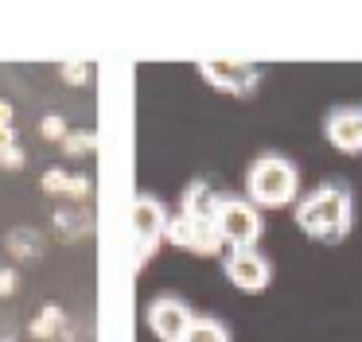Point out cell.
Returning <instances> with one entry per match:
<instances>
[{
  "label": "cell",
  "mask_w": 362,
  "mask_h": 342,
  "mask_svg": "<svg viewBox=\"0 0 362 342\" xmlns=\"http://www.w3.org/2000/svg\"><path fill=\"white\" fill-rule=\"evenodd\" d=\"M292 222L315 245H343L354 233V187L339 175L320 179L296 199Z\"/></svg>",
  "instance_id": "6da1fadb"
},
{
  "label": "cell",
  "mask_w": 362,
  "mask_h": 342,
  "mask_svg": "<svg viewBox=\"0 0 362 342\" xmlns=\"http://www.w3.org/2000/svg\"><path fill=\"white\" fill-rule=\"evenodd\" d=\"M66 175H71V171H63V167H47V171H43V194H51V199H63Z\"/></svg>",
  "instance_id": "ac0fdd59"
},
{
  "label": "cell",
  "mask_w": 362,
  "mask_h": 342,
  "mask_svg": "<svg viewBox=\"0 0 362 342\" xmlns=\"http://www.w3.org/2000/svg\"><path fill=\"white\" fill-rule=\"evenodd\" d=\"M32 338H40V342H51V338H63V331H66V311L59 307V303H43L40 307V315L32 319Z\"/></svg>",
  "instance_id": "7c38bea8"
},
{
  "label": "cell",
  "mask_w": 362,
  "mask_h": 342,
  "mask_svg": "<svg viewBox=\"0 0 362 342\" xmlns=\"http://www.w3.org/2000/svg\"><path fill=\"white\" fill-rule=\"evenodd\" d=\"M24 163H28V155H24V148H20V144L0 148V167H4V171H20Z\"/></svg>",
  "instance_id": "d6986e66"
},
{
  "label": "cell",
  "mask_w": 362,
  "mask_h": 342,
  "mask_svg": "<svg viewBox=\"0 0 362 342\" xmlns=\"http://www.w3.org/2000/svg\"><path fill=\"white\" fill-rule=\"evenodd\" d=\"M59 78L66 86H86L90 82V62H63L59 66Z\"/></svg>",
  "instance_id": "e0dca14e"
},
{
  "label": "cell",
  "mask_w": 362,
  "mask_h": 342,
  "mask_svg": "<svg viewBox=\"0 0 362 342\" xmlns=\"http://www.w3.org/2000/svg\"><path fill=\"white\" fill-rule=\"evenodd\" d=\"M222 272H226V280L238 288V292L261 295V292H269V284H273L276 264L269 261L261 249H226V253H222Z\"/></svg>",
  "instance_id": "52a82bcc"
},
{
  "label": "cell",
  "mask_w": 362,
  "mask_h": 342,
  "mask_svg": "<svg viewBox=\"0 0 362 342\" xmlns=\"http://www.w3.org/2000/svg\"><path fill=\"white\" fill-rule=\"evenodd\" d=\"M12 117H16V109L8 101H0V129H12Z\"/></svg>",
  "instance_id": "44dd1931"
},
{
  "label": "cell",
  "mask_w": 362,
  "mask_h": 342,
  "mask_svg": "<svg viewBox=\"0 0 362 342\" xmlns=\"http://www.w3.org/2000/svg\"><path fill=\"white\" fill-rule=\"evenodd\" d=\"M16 144V129H0V148H8Z\"/></svg>",
  "instance_id": "7402d4cb"
},
{
  "label": "cell",
  "mask_w": 362,
  "mask_h": 342,
  "mask_svg": "<svg viewBox=\"0 0 362 342\" xmlns=\"http://www.w3.org/2000/svg\"><path fill=\"white\" fill-rule=\"evenodd\" d=\"M218 194L214 183L206 175L187 179V187L180 191V210L168 218L164 241L175 249H187L195 256H218L226 253L218 237V222H214V210H218Z\"/></svg>",
  "instance_id": "7a4b0ae2"
},
{
  "label": "cell",
  "mask_w": 362,
  "mask_h": 342,
  "mask_svg": "<svg viewBox=\"0 0 362 342\" xmlns=\"http://www.w3.org/2000/svg\"><path fill=\"white\" fill-rule=\"evenodd\" d=\"M214 222H218V237L226 249H257V241L265 237V214H261L245 194L222 191Z\"/></svg>",
  "instance_id": "277c9868"
},
{
  "label": "cell",
  "mask_w": 362,
  "mask_h": 342,
  "mask_svg": "<svg viewBox=\"0 0 362 342\" xmlns=\"http://www.w3.org/2000/svg\"><path fill=\"white\" fill-rule=\"evenodd\" d=\"M4 249H8L16 261H40L47 241H43V233L35 230V225H12V230L4 233Z\"/></svg>",
  "instance_id": "30bf717a"
},
{
  "label": "cell",
  "mask_w": 362,
  "mask_h": 342,
  "mask_svg": "<svg viewBox=\"0 0 362 342\" xmlns=\"http://www.w3.org/2000/svg\"><path fill=\"white\" fill-rule=\"evenodd\" d=\"M51 222H55V233L63 241H82L94 233V218H90L86 206H59Z\"/></svg>",
  "instance_id": "8fae6325"
},
{
  "label": "cell",
  "mask_w": 362,
  "mask_h": 342,
  "mask_svg": "<svg viewBox=\"0 0 362 342\" xmlns=\"http://www.w3.org/2000/svg\"><path fill=\"white\" fill-rule=\"evenodd\" d=\"M90 187H94V179H90L86 171H74V175H66L63 199L71 202V206H86V199H90Z\"/></svg>",
  "instance_id": "5bb4252c"
},
{
  "label": "cell",
  "mask_w": 362,
  "mask_h": 342,
  "mask_svg": "<svg viewBox=\"0 0 362 342\" xmlns=\"http://www.w3.org/2000/svg\"><path fill=\"white\" fill-rule=\"evenodd\" d=\"M245 199L265 214V210H284L296 206L300 199V167L292 155L265 148L250 160L245 167Z\"/></svg>",
  "instance_id": "3957f363"
},
{
  "label": "cell",
  "mask_w": 362,
  "mask_h": 342,
  "mask_svg": "<svg viewBox=\"0 0 362 342\" xmlns=\"http://www.w3.org/2000/svg\"><path fill=\"white\" fill-rule=\"evenodd\" d=\"M16 288H20L16 269H0V300H8V295H16Z\"/></svg>",
  "instance_id": "ffe728a7"
},
{
  "label": "cell",
  "mask_w": 362,
  "mask_h": 342,
  "mask_svg": "<svg viewBox=\"0 0 362 342\" xmlns=\"http://www.w3.org/2000/svg\"><path fill=\"white\" fill-rule=\"evenodd\" d=\"M206 86H214L226 98H253L257 86L265 82V66L261 62H234V59H203L195 62Z\"/></svg>",
  "instance_id": "8992f818"
},
{
  "label": "cell",
  "mask_w": 362,
  "mask_h": 342,
  "mask_svg": "<svg viewBox=\"0 0 362 342\" xmlns=\"http://www.w3.org/2000/svg\"><path fill=\"white\" fill-rule=\"evenodd\" d=\"M191 319H195L191 303L175 292L156 295V300H148V307H144V323H148V331L156 334L160 342H180L183 331L191 326Z\"/></svg>",
  "instance_id": "ba28073f"
},
{
  "label": "cell",
  "mask_w": 362,
  "mask_h": 342,
  "mask_svg": "<svg viewBox=\"0 0 362 342\" xmlns=\"http://www.w3.org/2000/svg\"><path fill=\"white\" fill-rule=\"evenodd\" d=\"M168 218H172V210H168V202L160 199V194L152 191H136L133 199V230H136V269H144V264L156 256V249L164 245V230H168Z\"/></svg>",
  "instance_id": "5b68a950"
},
{
  "label": "cell",
  "mask_w": 362,
  "mask_h": 342,
  "mask_svg": "<svg viewBox=\"0 0 362 342\" xmlns=\"http://www.w3.org/2000/svg\"><path fill=\"white\" fill-rule=\"evenodd\" d=\"M180 342H230V326L214 315H195Z\"/></svg>",
  "instance_id": "4fadbf2b"
},
{
  "label": "cell",
  "mask_w": 362,
  "mask_h": 342,
  "mask_svg": "<svg viewBox=\"0 0 362 342\" xmlns=\"http://www.w3.org/2000/svg\"><path fill=\"white\" fill-rule=\"evenodd\" d=\"M98 148V132H66L63 136V152L66 155H82V152H94Z\"/></svg>",
  "instance_id": "9a60e30c"
},
{
  "label": "cell",
  "mask_w": 362,
  "mask_h": 342,
  "mask_svg": "<svg viewBox=\"0 0 362 342\" xmlns=\"http://www.w3.org/2000/svg\"><path fill=\"white\" fill-rule=\"evenodd\" d=\"M66 132H71V124H66L63 113H47V117L40 121V136H43V140H55V144H63Z\"/></svg>",
  "instance_id": "2e32d148"
},
{
  "label": "cell",
  "mask_w": 362,
  "mask_h": 342,
  "mask_svg": "<svg viewBox=\"0 0 362 342\" xmlns=\"http://www.w3.org/2000/svg\"><path fill=\"white\" fill-rule=\"evenodd\" d=\"M0 342H12V338H0Z\"/></svg>",
  "instance_id": "603a6c76"
},
{
  "label": "cell",
  "mask_w": 362,
  "mask_h": 342,
  "mask_svg": "<svg viewBox=\"0 0 362 342\" xmlns=\"http://www.w3.org/2000/svg\"><path fill=\"white\" fill-rule=\"evenodd\" d=\"M323 140L339 155H362V105H331L323 113Z\"/></svg>",
  "instance_id": "9c48e42d"
}]
</instances>
